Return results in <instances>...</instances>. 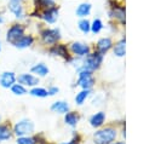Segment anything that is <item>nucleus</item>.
I'll use <instances>...</instances> for the list:
<instances>
[{
	"label": "nucleus",
	"mask_w": 155,
	"mask_h": 144,
	"mask_svg": "<svg viewBox=\"0 0 155 144\" xmlns=\"http://www.w3.org/2000/svg\"><path fill=\"white\" fill-rule=\"evenodd\" d=\"M116 138V131L113 128H105L96 132L94 142L96 144H110Z\"/></svg>",
	"instance_id": "obj_1"
},
{
	"label": "nucleus",
	"mask_w": 155,
	"mask_h": 144,
	"mask_svg": "<svg viewBox=\"0 0 155 144\" xmlns=\"http://www.w3.org/2000/svg\"><path fill=\"white\" fill-rule=\"evenodd\" d=\"M34 129V125L33 122L28 121V120H23L21 122H18L15 126V133L17 136H24V134H29L31 133Z\"/></svg>",
	"instance_id": "obj_2"
},
{
	"label": "nucleus",
	"mask_w": 155,
	"mask_h": 144,
	"mask_svg": "<svg viewBox=\"0 0 155 144\" xmlns=\"http://www.w3.org/2000/svg\"><path fill=\"white\" fill-rule=\"evenodd\" d=\"M21 36H23V27L15 24L10 28V30L7 31V40L12 44H15Z\"/></svg>",
	"instance_id": "obj_3"
},
{
	"label": "nucleus",
	"mask_w": 155,
	"mask_h": 144,
	"mask_svg": "<svg viewBox=\"0 0 155 144\" xmlns=\"http://www.w3.org/2000/svg\"><path fill=\"white\" fill-rule=\"evenodd\" d=\"M79 85L84 87L85 90H88L93 85V79L91 76L90 70H82L80 73V79H79Z\"/></svg>",
	"instance_id": "obj_4"
},
{
	"label": "nucleus",
	"mask_w": 155,
	"mask_h": 144,
	"mask_svg": "<svg viewBox=\"0 0 155 144\" xmlns=\"http://www.w3.org/2000/svg\"><path fill=\"white\" fill-rule=\"evenodd\" d=\"M42 39L47 44H53L59 39V31L57 29H47L42 33Z\"/></svg>",
	"instance_id": "obj_5"
},
{
	"label": "nucleus",
	"mask_w": 155,
	"mask_h": 144,
	"mask_svg": "<svg viewBox=\"0 0 155 144\" xmlns=\"http://www.w3.org/2000/svg\"><path fill=\"white\" fill-rule=\"evenodd\" d=\"M102 62V54L98 52V53H93L91 56L87 57V61H86V67L87 69H96L99 67Z\"/></svg>",
	"instance_id": "obj_6"
},
{
	"label": "nucleus",
	"mask_w": 155,
	"mask_h": 144,
	"mask_svg": "<svg viewBox=\"0 0 155 144\" xmlns=\"http://www.w3.org/2000/svg\"><path fill=\"white\" fill-rule=\"evenodd\" d=\"M58 17V11L54 7H48L44 13H42V18L48 22V23H53Z\"/></svg>",
	"instance_id": "obj_7"
},
{
	"label": "nucleus",
	"mask_w": 155,
	"mask_h": 144,
	"mask_svg": "<svg viewBox=\"0 0 155 144\" xmlns=\"http://www.w3.org/2000/svg\"><path fill=\"white\" fill-rule=\"evenodd\" d=\"M71 50L74 53L79 54V56H85L88 53V46L85 45V44H81V42H74L71 45Z\"/></svg>",
	"instance_id": "obj_8"
},
{
	"label": "nucleus",
	"mask_w": 155,
	"mask_h": 144,
	"mask_svg": "<svg viewBox=\"0 0 155 144\" xmlns=\"http://www.w3.org/2000/svg\"><path fill=\"white\" fill-rule=\"evenodd\" d=\"M8 7L17 17H22V2H21V0H10Z\"/></svg>",
	"instance_id": "obj_9"
},
{
	"label": "nucleus",
	"mask_w": 155,
	"mask_h": 144,
	"mask_svg": "<svg viewBox=\"0 0 155 144\" xmlns=\"http://www.w3.org/2000/svg\"><path fill=\"white\" fill-rule=\"evenodd\" d=\"M18 81L21 83H24V85H28V86H34L39 82V80L36 77H34L33 75H29V74H23L18 77Z\"/></svg>",
	"instance_id": "obj_10"
},
{
	"label": "nucleus",
	"mask_w": 155,
	"mask_h": 144,
	"mask_svg": "<svg viewBox=\"0 0 155 144\" xmlns=\"http://www.w3.org/2000/svg\"><path fill=\"white\" fill-rule=\"evenodd\" d=\"M15 82V75L13 73H4L0 77V83L4 87H10Z\"/></svg>",
	"instance_id": "obj_11"
},
{
	"label": "nucleus",
	"mask_w": 155,
	"mask_h": 144,
	"mask_svg": "<svg viewBox=\"0 0 155 144\" xmlns=\"http://www.w3.org/2000/svg\"><path fill=\"white\" fill-rule=\"evenodd\" d=\"M33 42V38L31 36H21L16 42L15 45L19 48H24V47H28L29 45H31Z\"/></svg>",
	"instance_id": "obj_12"
},
{
	"label": "nucleus",
	"mask_w": 155,
	"mask_h": 144,
	"mask_svg": "<svg viewBox=\"0 0 155 144\" xmlns=\"http://www.w3.org/2000/svg\"><path fill=\"white\" fill-rule=\"evenodd\" d=\"M51 109H52L53 111H56V113L63 114V113H67V111L69 110V105H68L65 102H56V103L51 106Z\"/></svg>",
	"instance_id": "obj_13"
},
{
	"label": "nucleus",
	"mask_w": 155,
	"mask_h": 144,
	"mask_svg": "<svg viewBox=\"0 0 155 144\" xmlns=\"http://www.w3.org/2000/svg\"><path fill=\"white\" fill-rule=\"evenodd\" d=\"M97 47H98L99 53H104L105 51H108V50L111 47V41H110V39L107 38V39H102V40H99Z\"/></svg>",
	"instance_id": "obj_14"
},
{
	"label": "nucleus",
	"mask_w": 155,
	"mask_h": 144,
	"mask_svg": "<svg viewBox=\"0 0 155 144\" xmlns=\"http://www.w3.org/2000/svg\"><path fill=\"white\" fill-rule=\"evenodd\" d=\"M104 113H97L96 115H93L92 116V119H91V125L93 126V127H99L103 122H104Z\"/></svg>",
	"instance_id": "obj_15"
},
{
	"label": "nucleus",
	"mask_w": 155,
	"mask_h": 144,
	"mask_svg": "<svg viewBox=\"0 0 155 144\" xmlns=\"http://www.w3.org/2000/svg\"><path fill=\"white\" fill-rule=\"evenodd\" d=\"M90 10H91V5L90 4H81L78 10H76V15L79 17H84V16H87L90 13Z\"/></svg>",
	"instance_id": "obj_16"
},
{
	"label": "nucleus",
	"mask_w": 155,
	"mask_h": 144,
	"mask_svg": "<svg viewBox=\"0 0 155 144\" xmlns=\"http://www.w3.org/2000/svg\"><path fill=\"white\" fill-rule=\"evenodd\" d=\"M125 45H126L125 40H121L120 42H117V44L115 45V48H114V53H115L116 56H119V57H122V56H125Z\"/></svg>",
	"instance_id": "obj_17"
},
{
	"label": "nucleus",
	"mask_w": 155,
	"mask_h": 144,
	"mask_svg": "<svg viewBox=\"0 0 155 144\" xmlns=\"http://www.w3.org/2000/svg\"><path fill=\"white\" fill-rule=\"evenodd\" d=\"M31 71L35 73V74H39V75H42L44 76V75H46L48 73V69L44 64H36L35 67L31 68Z\"/></svg>",
	"instance_id": "obj_18"
},
{
	"label": "nucleus",
	"mask_w": 155,
	"mask_h": 144,
	"mask_svg": "<svg viewBox=\"0 0 155 144\" xmlns=\"http://www.w3.org/2000/svg\"><path fill=\"white\" fill-rule=\"evenodd\" d=\"M65 122L68 123V125H70V126H75L76 125V122H78V116H76V114H74V113H68L67 115H65Z\"/></svg>",
	"instance_id": "obj_19"
},
{
	"label": "nucleus",
	"mask_w": 155,
	"mask_h": 144,
	"mask_svg": "<svg viewBox=\"0 0 155 144\" xmlns=\"http://www.w3.org/2000/svg\"><path fill=\"white\" fill-rule=\"evenodd\" d=\"M87 96H88V90H84V91H81L80 93H78V96L75 97V102H76L78 104H82Z\"/></svg>",
	"instance_id": "obj_20"
},
{
	"label": "nucleus",
	"mask_w": 155,
	"mask_h": 144,
	"mask_svg": "<svg viewBox=\"0 0 155 144\" xmlns=\"http://www.w3.org/2000/svg\"><path fill=\"white\" fill-rule=\"evenodd\" d=\"M10 137H11V133H10L8 128L5 126H0V140L8 139Z\"/></svg>",
	"instance_id": "obj_21"
},
{
	"label": "nucleus",
	"mask_w": 155,
	"mask_h": 144,
	"mask_svg": "<svg viewBox=\"0 0 155 144\" xmlns=\"http://www.w3.org/2000/svg\"><path fill=\"white\" fill-rule=\"evenodd\" d=\"M113 15H114V17L120 18L122 22L125 21V10H124V8H121V7H116V8L113 11Z\"/></svg>",
	"instance_id": "obj_22"
},
{
	"label": "nucleus",
	"mask_w": 155,
	"mask_h": 144,
	"mask_svg": "<svg viewBox=\"0 0 155 144\" xmlns=\"http://www.w3.org/2000/svg\"><path fill=\"white\" fill-rule=\"evenodd\" d=\"M30 93L33 96H35V97H46L48 94L47 91H45L44 88H33Z\"/></svg>",
	"instance_id": "obj_23"
},
{
	"label": "nucleus",
	"mask_w": 155,
	"mask_h": 144,
	"mask_svg": "<svg viewBox=\"0 0 155 144\" xmlns=\"http://www.w3.org/2000/svg\"><path fill=\"white\" fill-rule=\"evenodd\" d=\"M52 52H53V53H57V54H61V56H63V57H67V50H65L64 46L58 45V46H56V47L52 50Z\"/></svg>",
	"instance_id": "obj_24"
},
{
	"label": "nucleus",
	"mask_w": 155,
	"mask_h": 144,
	"mask_svg": "<svg viewBox=\"0 0 155 144\" xmlns=\"http://www.w3.org/2000/svg\"><path fill=\"white\" fill-rule=\"evenodd\" d=\"M91 29H92L93 33H98L102 29V22L99 19H94L93 23H92V25H91Z\"/></svg>",
	"instance_id": "obj_25"
},
{
	"label": "nucleus",
	"mask_w": 155,
	"mask_h": 144,
	"mask_svg": "<svg viewBox=\"0 0 155 144\" xmlns=\"http://www.w3.org/2000/svg\"><path fill=\"white\" fill-rule=\"evenodd\" d=\"M36 4H39L41 7H53V1L52 0H36Z\"/></svg>",
	"instance_id": "obj_26"
},
{
	"label": "nucleus",
	"mask_w": 155,
	"mask_h": 144,
	"mask_svg": "<svg viewBox=\"0 0 155 144\" xmlns=\"http://www.w3.org/2000/svg\"><path fill=\"white\" fill-rule=\"evenodd\" d=\"M79 27H80V29H81L84 33H87V31L90 30V23H88L86 19L81 21V22L79 23Z\"/></svg>",
	"instance_id": "obj_27"
},
{
	"label": "nucleus",
	"mask_w": 155,
	"mask_h": 144,
	"mask_svg": "<svg viewBox=\"0 0 155 144\" xmlns=\"http://www.w3.org/2000/svg\"><path fill=\"white\" fill-rule=\"evenodd\" d=\"M12 92L16 93V94H24V93H25V90H24V87L21 86V85H15V86L12 87Z\"/></svg>",
	"instance_id": "obj_28"
},
{
	"label": "nucleus",
	"mask_w": 155,
	"mask_h": 144,
	"mask_svg": "<svg viewBox=\"0 0 155 144\" xmlns=\"http://www.w3.org/2000/svg\"><path fill=\"white\" fill-rule=\"evenodd\" d=\"M17 144H34V140L30 139V138H24V137H22V138H19V139L17 140Z\"/></svg>",
	"instance_id": "obj_29"
},
{
	"label": "nucleus",
	"mask_w": 155,
	"mask_h": 144,
	"mask_svg": "<svg viewBox=\"0 0 155 144\" xmlns=\"http://www.w3.org/2000/svg\"><path fill=\"white\" fill-rule=\"evenodd\" d=\"M57 92H58V88H57V87H52L47 93H48V94H51V96H53V94H56Z\"/></svg>",
	"instance_id": "obj_30"
},
{
	"label": "nucleus",
	"mask_w": 155,
	"mask_h": 144,
	"mask_svg": "<svg viewBox=\"0 0 155 144\" xmlns=\"http://www.w3.org/2000/svg\"><path fill=\"white\" fill-rule=\"evenodd\" d=\"M64 144H74L73 142H69V143H64Z\"/></svg>",
	"instance_id": "obj_31"
},
{
	"label": "nucleus",
	"mask_w": 155,
	"mask_h": 144,
	"mask_svg": "<svg viewBox=\"0 0 155 144\" xmlns=\"http://www.w3.org/2000/svg\"><path fill=\"white\" fill-rule=\"evenodd\" d=\"M116 144H124V143H116Z\"/></svg>",
	"instance_id": "obj_32"
}]
</instances>
